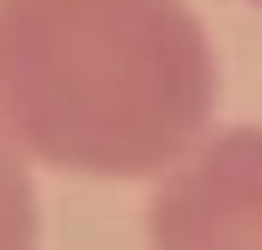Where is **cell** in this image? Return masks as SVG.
I'll list each match as a JSON object with an SVG mask.
<instances>
[{
  "mask_svg": "<svg viewBox=\"0 0 262 250\" xmlns=\"http://www.w3.org/2000/svg\"><path fill=\"white\" fill-rule=\"evenodd\" d=\"M220 104L189 0H0V134L73 177H165Z\"/></svg>",
  "mask_w": 262,
  "mask_h": 250,
  "instance_id": "6da1fadb",
  "label": "cell"
},
{
  "mask_svg": "<svg viewBox=\"0 0 262 250\" xmlns=\"http://www.w3.org/2000/svg\"><path fill=\"white\" fill-rule=\"evenodd\" d=\"M146 250H262V128L207 134L159 177Z\"/></svg>",
  "mask_w": 262,
  "mask_h": 250,
  "instance_id": "7a4b0ae2",
  "label": "cell"
},
{
  "mask_svg": "<svg viewBox=\"0 0 262 250\" xmlns=\"http://www.w3.org/2000/svg\"><path fill=\"white\" fill-rule=\"evenodd\" d=\"M37 183H31V165L25 153L0 134V250H37Z\"/></svg>",
  "mask_w": 262,
  "mask_h": 250,
  "instance_id": "3957f363",
  "label": "cell"
},
{
  "mask_svg": "<svg viewBox=\"0 0 262 250\" xmlns=\"http://www.w3.org/2000/svg\"><path fill=\"white\" fill-rule=\"evenodd\" d=\"M256 6H262V0H256Z\"/></svg>",
  "mask_w": 262,
  "mask_h": 250,
  "instance_id": "277c9868",
  "label": "cell"
}]
</instances>
